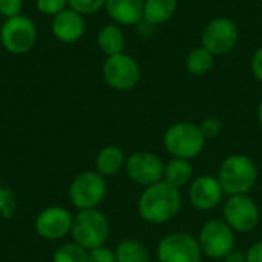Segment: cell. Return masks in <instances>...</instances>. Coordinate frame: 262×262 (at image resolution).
<instances>
[{"instance_id":"484cf974","label":"cell","mask_w":262,"mask_h":262,"mask_svg":"<svg viewBox=\"0 0 262 262\" xmlns=\"http://www.w3.org/2000/svg\"><path fill=\"white\" fill-rule=\"evenodd\" d=\"M200 129L206 140H213L223 132V123L215 117H209L200 123Z\"/></svg>"},{"instance_id":"30bf717a","label":"cell","mask_w":262,"mask_h":262,"mask_svg":"<svg viewBox=\"0 0 262 262\" xmlns=\"http://www.w3.org/2000/svg\"><path fill=\"white\" fill-rule=\"evenodd\" d=\"M198 241L203 253L212 259H224L235 250V232L221 220L207 221L200 232Z\"/></svg>"},{"instance_id":"4316f807","label":"cell","mask_w":262,"mask_h":262,"mask_svg":"<svg viewBox=\"0 0 262 262\" xmlns=\"http://www.w3.org/2000/svg\"><path fill=\"white\" fill-rule=\"evenodd\" d=\"M23 9V0H0V15L11 18L20 15Z\"/></svg>"},{"instance_id":"e0dca14e","label":"cell","mask_w":262,"mask_h":262,"mask_svg":"<svg viewBox=\"0 0 262 262\" xmlns=\"http://www.w3.org/2000/svg\"><path fill=\"white\" fill-rule=\"evenodd\" d=\"M97 45L106 57L124 52L126 37L123 29L115 23L104 25L97 34Z\"/></svg>"},{"instance_id":"f546056e","label":"cell","mask_w":262,"mask_h":262,"mask_svg":"<svg viewBox=\"0 0 262 262\" xmlns=\"http://www.w3.org/2000/svg\"><path fill=\"white\" fill-rule=\"evenodd\" d=\"M247 262H262V241L252 244L246 253Z\"/></svg>"},{"instance_id":"52a82bcc","label":"cell","mask_w":262,"mask_h":262,"mask_svg":"<svg viewBox=\"0 0 262 262\" xmlns=\"http://www.w3.org/2000/svg\"><path fill=\"white\" fill-rule=\"evenodd\" d=\"M107 192L104 177L98 172H83L74 178L69 187V200L80 210L97 209Z\"/></svg>"},{"instance_id":"5b68a950","label":"cell","mask_w":262,"mask_h":262,"mask_svg":"<svg viewBox=\"0 0 262 262\" xmlns=\"http://www.w3.org/2000/svg\"><path fill=\"white\" fill-rule=\"evenodd\" d=\"M35 41V23L23 14L5 18L0 26V43L3 49L12 55H23L29 52L34 48Z\"/></svg>"},{"instance_id":"9c48e42d","label":"cell","mask_w":262,"mask_h":262,"mask_svg":"<svg viewBox=\"0 0 262 262\" xmlns=\"http://www.w3.org/2000/svg\"><path fill=\"white\" fill-rule=\"evenodd\" d=\"M157 256L160 262H201L203 250L190 233L173 232L158 243Z\"/></svg>"},{"instance_id":"7a4b0ae2","label":"cell","mask_w":262,"mask_h":262,"mask_svg":"<svg viewBox=\"0 0 262 262\" xmlns=\"http://www.w3.org/2000/svg\"><path fill=\"white\" fill-rule=\"evenodd\" d=\"M258 169L246 155H230L227 157L218 172V181L224 193L233 195H247L256 184Z\"/></svg>"},{"instance_id":"cb8c5ba5","label":"cell","mask_w":262,"mask_h":262,"mask_svg":"<svg viewBox=\"0 0 262 262\" xmlns=\"http://www.w3.org/2000/svg\"><path fill=\"white\" fill-rule=\"evenodd\" d=\"M68 5L81 15H91L101 11L106 5V0H68Z\"/></svg>"},{"instance_id":"f1b7e54d","label":"cell","mask_w":262,"mask_h":262,"mask_svg":"<svg viewBox=\"0 0 262 262\" xmlns=\"http://www.w3.org/2000/svg\"><path fill=\"white\" fill-rule=\"evenodd\" d=\"M250 68H252V72H253L255 78L262 83V46H259L255 51V54L252 57V61H250Z\"/></svg>"},{"instance_id":"d4e9b609","label":"cell","mask_w":262,"mask_h":262,"mask_svg":"<svg viewBox=\"0 0 262 262\" xmlns=\"http://www.w3.org/2000/svg\"><path fill=\"white\" fill-rule=\"evenodd\" d=\"M35 6L40 14L48 17H55L66 8H69L68 0H35Z\"/></svg>"},{"instance_id":"603a6c76","label":"cell","mask_w":262,"mask_h":262,"mask_svg":"<svg viewBox=\"0 0 262 262\" xmlns=\"http://www.w3.org/2000/svg\"><path fill=\"white\" fill-rule=\"evenodd\" d=\"M88 256L89 250L78 246L77 243H68L55 250L52 262H88Z\"/></svg>"},{"instance_id":"5bb4252c","label":"cell","mask_w":262,"mask_h":262,"mask_svg":"<svg viewBox=\"0 0 262 262\" xmlns=\"http://www.w3.org/2000/svg\"><path fill=\"white\" fill-rule=\"evenodd\" d=\"M224 190L212 175L198 177L189 189V200L192 206L198 210H210L223 201Z\"/></svg>"},{"instance_id":"3957f363","label":"cell","mask_w":262,"mask_h":262,"mask_svg":"<svg viewBox=\"0 0 262 262\" xmlns=\"http://www.w3.org/2000/svg\"><path fill=\"white\" fill-rule=\"evenodd\" d=\"M164 147L173 158L192 160L198 157L204 146L206 138L200 129V124L192 121H180L172 124L164 132Z\"/></svg>"},{"instance_id":"1f68e13d","label":"cell","mask_w":262,"mask_h":262,"mask_svg":"<svg viewBox=\"0 0 262 262\" xmlns=\"http://www.w3.org/2000/svg\"><path fill=\"white\" fill-rule=\"evenodd\" d=\"M256 115H258V121H259V124H261L262 127V98L261 101H259V104H258V112H256Z\"/></svg>"},{"instance_id":"8fae6325","label":"cell","mask_w":262,"mask_h":262,"mask_svg":"<svg viewBox=\"0 0 262 262\" xmlns=\"http://www.w3.org/2000/svg\"><path fill=\"white\" fill-rule=\"evenodd\" d=\"M224 221L230 226L233 232L247 233L252 232L261 220L259 207L247 195H233L226 201Z\"/></svg>"},{"instance_id":"83f0119b","label":"cell","mask_w":262,"mask_h":262,"mask_svg":"<svg viewBox=\"0 0 262 262\" xmlns=\"http://www.w3.org/2000/svg\"><path fill=\"white\" fill-rule=\"evenodd\" d=\"M88 262H117L115 252H112L111 249H107L104 246L95 247V249L89 250Z\"/></svg>"},{"instance_id":"7c38bea8","label":"cell","mask_w":262,"mask_h":262,"mask_svg":"<svg viewBox=\"0 0 262 262\" xmlns=\"http://www.w3.org/2000/svg\"><path fill=\"white\" fill-rule=\"evenodd\" d=\"M124 166L127 177L140 186L147 187L161 181L164 177V164L161 158L147 150L132 154Z\"/></svg>"},{"instance_id":"6da1fadb","label":"cell","mask_w":262,"mask_h":262,"mask_svg":"<svg viewBox=\"0 0 262 262\" xmlns=\"http://www.w3.org/2000/svg\"><path fill=\"white\" fill-rule=\"evenodd\" d=\"M181 209L180 189L161 180L144 189L138 200L140 216L150 224H164L173 220Z\"/></svg>"},{"instance_id":"ac0fdd59","label":"cell","mask_w":262,"mask_h":262,"mask_svg":"<svg viewBox=\"0 0 262 262\" xmlns=\"http://www.w3.org/2000/svg\"><path fill=\"white\" fill-rule=\"evenodd\" d=\"M178 11V0H144L143 20L158 26L173 18Z\"/></svg>"},{"instance_id":"277c9868","label":"cell","mask_w":262,"mask_h":262,"mask_svg":"<svg viewBox=\"0 0 262 262\" xmlns=\"http://www.w3.org/2000/svg\"><path fill=\"white\" fill-rule=\"evenodd\" d=\"M109 221L97 209L80 210L72 220V238L74 243L84 247L86 250H92L106 243L109 236Z\"/></svg>"},{"instance_id":"ffe728a7","label":"cell","mask_w":262,"mask_h":262,"mask_svg":"<svg viewBox=\"0 0 262 262\" xmlns=\"http://www.w3.org/2000/svg\"><path fill=\"white\" fill-rule=\"evenodd\" d=\"M193 167L189 160L184 158H172L166 166H164V177L163 180L172 184L173 187L180 189L186 186L192 180Z\"/></svg>"},{"instance_id":"d6986e66","label":"cell","mask_w":262,"mask_h":262,"mask_svg":"<svg viewBox=\"0 0 262 262\" xmlns=\"http://www.w3.org/2000/svg\"><path fill=\"white\" fill-rule=\"evenodd\" d=\"M126 164L124 161V154L120 147L117 146H106L103 147L97 158H95V167L97 172L101 177H111L120 172V169Z\"/></svg>"},{"instance_id":"4dcf8cb0","label":"cell","mask_w":262,"mask_h":262,"mask_svg":"<svg viewBox=\"0 0 262 262\" xmlns=\"http://www.w3.org/2000/svg\"><path fill=\"white\" fill-rule=\"evenodd\" d=\"M226 262H247V258H246V253L243 252H238V250H232L226 258H224Z\"/></svg>"},{"instance_id":"7402d4cb","label":"cell","mask_w":262,"mask_h":262,"mask_svg":"<svg viewBox=\"0 0 262 262\" xmlns=\"http://www.w3.org/2000/svg\"><path fill=\"white\" fill-rule=\"evenodd\" d=\"M117 262H150L147 247L137 239H123L115 249Z\"/></svg>"},{"instance_id":"2e32d148","label":"cell","mask_w":262,"mask_h":262,"mask_svg":"<svg viewBox=\"0 0 262 262\" xmlns=\"http://www.w3.org/2000/svg\"><path fill=\"white\" fill-rule=\"evenodd\" d=\"M104 9L118 26L138 25L144 14V0H106Z\"/></svg>"},{"instance_id":"44dd1931","label":"cell","mask_w":262,"mask_h":262,"mask_svg":"<svg viewBox=\"0 0 262 262\" xmlns=\"http://www.w3.org/2000/svg\"><path fill=\"white\" fill-rule=\"evenodd\" d=\"M213 64H215V55L210 51H207L204 46L193 48L186 57V69L189 74L195 77L209 74Z\"/></svg>"},{"instance_id":"4fadbf2b","label":"cell","mask_w":262,"mask_h":262,"mask_svg":"<svg viewBox=\"0 0 262 262\" xmlns=\"http://www.w3.org/2000/svg\"><path fill=\"white\" fill-rule=\"evenodd\" d=\"M72 215L68 209L52 206L43 209L35 218V232L40 238L48 241H57L71 233Z\"/></svg>"},{"instance_id":"9a60e30c","label":"cell","mask_w":262,"mask_h":262,"mask_svg":"<svg viewBox=\"0 0 262 262\" xmlns=\"http://www.w3.org/2000/svg\"><path fill=\"white\" fill-rule=\"evenodd\" d=\"M51 31L52 35L61 41V43H75L78 41L86 31V23H84V15L80 12L66 8L55 17H52L51 23Z\"/></svg>"},{"instance_id":"8992f818","label":"cell","mask_w":262,"mask_h":262,"mask_svg":"<svg viewBox=\"0 0 262 262\" xmlns=\"http://www.w3.org/2000/svg\"><path fill=\"white\" fill-rule=\"evenodd\" d=\"M103 78L115 91H130L141 80V68L132 55L121 52L104 60Z\"/></svg>"},{"instance_id":"ba28073f","label":"cell","mask_w":262,"mask_h":262,"mask_svg":"<svg viewBox=\"0 0 262 262\" xmlns=\"http://www.w3.org/2000/svg\"><path fill=\"white\" fill-rule=\"evenodd\" d=\"M239 40V29L232 18L216 17L212 18L203 29L201 43L215 57L232 52Z\"/></svg>"}]
</instances>
